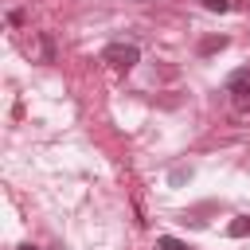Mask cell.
<instances>
[{
    "label": "cell",
    "mask_w": 250,
    "mask_h": 250,
    "mask_svg": "<svg viewBox=\"0 0 250 250\" xmlns=\"http://www.w3.org/2000/svg\"><path fill=\"white\" fill-rule=\"evenodd\" d=\"M227 94H230V105L238 113H250V66H242L227 78Z\"/></svg>",
    "instance_id": "6da1fadb"
},
{
    "label": "cell",
    "mask_w": 250,
    "mask_h": 250,
    "mask_svg": "<svg viewBox=\"0 0 250 250\" xmlns=\"http://www.w3.org/2000/svg\"><path fill=\"white\" fill-rule=\"evenodd\" d=\"M102 62H109L113 70H133V66L141 62V51H137L133 43H109V47L102 51Z\"/></svg>",
    "instance_id": "7a4b0ae2"
},
{
    "label": "cell",
    "mask_w": 250,
    "mask_h": 250,
    "mask_svg": "<svg viewBox=\"0 0 250 250\" xmlns=\"http://www.w3.org/2000/svg\"><path fill=\"white\" fill-rule=\"evenodd\" d=\"M227 234H230V238H246V234H250V215H238V219L227 227Z\"/></svg>",
    "instance_id": "3957f363"
},
{
    "label": "cell",
    "mask_w": 250,
    "mask_h": 250,
    "mask_svg": "<svg viewBox=\"0 0 250 250\" xmlns=\"http://www.w3.org/2000/svg\"><path fill=\"white\" fill-rule=\"evenodd\" d=\"M223 47H227V35H211V39H203V43H199V51H203V55H215V51H223Z\"/></svg>",
    "instance_id": "277c9868"
},
{
    "label": "cell",
    "mask_w": 250,
    "mask_h": 250,
    "mask_svg": "<svg viewBox=\"0 0 250 250\" xmlns=\"http://www.w3.org/2000/svg\"><path fill=\"white\" fill-rule=\"evenodd\" d=\"M156 246H160V250H191L188 242H180V238H172V234H164V238H156Z\"/></svg>",
    "instance_id": "5b68a950"
},
{
    "label": "cell",
    "mask_w": 250,
    "mask_h": 250,
    "mask_svg": "<svg viewBox=\"0 0 250 250\" xmlns=\"http://www.w3.org/2000/svg\"><path fill=\"white\" fill-rule=\"evenodd\" d=\"M203 8L207 12H230V8H238V0H203Z\"/></svg>",
    "instance_id": "8992f818"
},
{
    "label": "cell",
    "mask_w": 250,
    "mask_h": 250,
    "mask_svg": "<svg viewBox=\"0 0 250 250\" xmlns=\"http://www.w3.org/2000/svg\"><path fill=\"white\" fill-rule=\"evenodd\" d=\"M20 250H39V246H20Z\"/></svg>",
    "instance_id": "52a82bcc"
}]
</instances>
